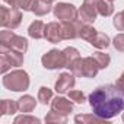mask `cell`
Returning a JSON list of instances; mask_svg holds the SVG:
<instances>
[{
  "label": "cell",
  "mask_w": 124,
  "mask_h": 124,
  "mask_svg": "<svg viewBox=\"0 0 124 124\" xmlns=\"http://www.w3.org/2000/svg\"><path fill=\"white\" fill-rule=\"evenodd\" d=\"M88 101L93 114L101 118L111 120L124 111V89L117 83L101 85L91 92Z\"/></svg>",
  "instance_id": "1"
},
{
  "label": "cell",
  "mask_w": 124,
  "mask_h": 124,
  "mask_svg": "<svg viewBox=\"0 0 124 124\" xmlns=\"http://www.w3.org/2000/svg\"><path fill=\"white\" fill-rule=\"evenodd\" d=\"M2 83H3V86L8 91H12V92H25V91L29 89L31 79H29L28 72H25L22 69H16V70H12L10 73L3 75Z\"/></svg>",
  "instance_id": "2"
},
{
  "label": "cell",
  "mask_w": 124,
  "mask_h": 124,
  "mask_svg": "<svg viewBox=\"0 0 124 124\" xmlns=\"http://www.w3.org/2000/svg\"><path fill=\"white\" fill-rule=\"evenodd\" d=\"M69 70L76 76V78H86V79H93L98 72L101 70L95 58L91 57H79L78 60L73 61V64L69 67Z\"/></svg>",
  "instance_id": "3"
},
{
  "label": "cell",
  "mask_w": 124,
  "mask_h": 124,
  "mask_svg": "<svg viewBox=\"0 0 124 124\" xmlns=\"http://www.w3.org/2000/svg\"><path fill=\"white\" fill-rule=\"evenodd\" d=\"M0 47H6V48H12V50H18L21 53H26L28 51V39L16 35L12 31H2L0 32Z\"/></svg>",
  "instance_id": "4"
},
{
  "label": "cell",
  "mask_w": 124,
  "mask_h": 124,
  "mask_svg": "<svg viewBox=\"0 0 124 124\" xmlns=\"http://www.w3.org/2000/svg\"><path fill=\"white\" fill-rule=\"evenodd\" d=\"M22 22V12L16 8L0 6V25L5 29H16Z\"/></svg>",
  "instance_id": "5"
},
{
  "label": "cell",
  "mask_w": 124,
  "mask_h": 124,
  "mask_svg": "<svg viewBox=\"0 0 124 124\" xmlns=\"http://www.w3.org/2000/svg\"><path fill=\"white\" fill-rule=\"evenodd\" d=\"M41 64L47 70H58V69L66 67V60H64L63 51H60L57 48H53V50L47 51L41 57Z\"/></svg>",
  "instance_id": "6"
},
{
  "label": "cell",
  "mask_w": 124,
  "mask_h": 124,
  "mask_svg": "<svg viewBox=\"0 0 124 124\" xmlns=\"http://www.w3.org/2000/svg\"><path fill=\"white\" fill-rule=\"evenodd\" d=\"M98 3H99V0H83L82 6L78 9V19L83 23L92 25L99 15Z\"/></svg>",
  "instance_id": "7"
},
{
  "label": "cell",
  "mask_w": 124,
  "mask_h": 124,
  "mask_svg": "<svg viewBox=\"0 0 124 124\" xmlns=\"http://www.w3.org/2000/svg\"><path fill=\"white\" fill-rule=\"evenodd\" d=\"M54 16L60 21V22H70V21H76L78 19V9L76 6L70 5V3H57L53 8Z\"/></svg>",
  "instance_id": "8"
},
{
  "label": "cell",
  "mask_w": 124,
  "mask_h": 124,
  "mask_svg": "<svg viewBox=\"0 0 124 124\" xmlns=\"http://www.w3.org/2000/svg\"><path fill=\"white\" fill-rule=\"evenodd\" d=\"M76 76L72 73V72H63L60 73L58 79L55 80V85H54V89L57 93H67L69 91H72L76 85Z\"/></svg>",
  "instance_id": "9"
},
{
  "label": "cell",
  "mask_w": 124,
  "mask_h": 124,
  "mask_svg": "<svg viewBox=\"0 0 124 124\" xmlns=\"http://www.w3.org/2000/svg\"><path fill=\"white\" fill-rule=\"evenodd\" d=\"M83 26V22L79 19L70 21V22H61V32H63V39H76L80 38V29Z\"/></svg>",
  "instance_id": "10"
},
{
  "label": "cell",
  "mask_w": 124,
  "mask_h": 124,
  "mask_svg": "<svg viewBox=\"0 0 124 124\" xmlns=\"http://www.w3.org/2000/svg\"><path fill=\"white\" fill-rule=\"evenodd\" d=\"M0 55L5 57L12 67H21L25 61L23 53L18 50H12V48H6V47H0Z\"/></svg>",
  "instance_id": "11"
},
{
  "label": "cell",
  "mask_w": 124,
  "mask_h": 124,
  "mask_svg": "<svg viewBox=\"0 0 124 124\" xmlns=\"http://www.w3.org/2000/svg\"><path fill=\"white\" fill-rule=\"evenodd\" d=\"M48 42L58 44L63 41V32H61V22H50L45 26V37Z\"/></svg>",
  "instance_id": "12"
},
{
  "label": "cell",
  "mask_w": 124,
  "mask_h": 124,
  "mask_svg": "<svg viewBox=\"0 0 124 124\" xmlns=\"http://www.w3.org/2000/svg\"><path fill=\"white\" fill-rule=\"evenodd\" d=\"M51 109L63 114V115H69L73 111V101L64 96H55L51 101Z\"/></svg>",
  "instance_id": "13"
},
{
  "label": "cell",
  "mask_w": 124,
  "mask_h": 124,
  "mask_svg": "<svg viewBox=\"0 0 124 124\" xmlns=\"http://www.w3.org/2000/svg\"><path fill=\"white\" fill-rule=\"evenodd\" d=\"M37 107V101L34 96L31 95H23L18 99V108H19V112H23V114H29L35 109Z\"/></svg>",
  "instance_id": "14"
},
{
  "label": "cell",
  "mask_w": 124,
  "mask_h": 124,
  "mask_svg": "<svg viewBox=\"0 0 124 124\" xmlns=\"http://www.w3.org/2000/svg\"><path fill=\"white\" fill-rule=\"evenodd\" d=\"M75 123L78 124H102V123L109 124V120L101 118L96 114H79L75 117Z\"/></svg>",
  "instance_id": "15"
},
{
  "label": "cell",
  "mask_w": 124,
  "mask_h": 124,
  "mask_svg": "<svg viewBox=\"0 0 124 124\" xmlns=\"http://www.w3.org/2000/svg\"><path fill=\"white\" fill-rule=\"evenodd\" d=\"M45 26L42 21H34L28 28V35L34 39H41L45 37Z\"/></svg>",
  "instance_id": "16"
},
{
  "label": "cell",
  "mask_w": 124,
  "mask_h": 124,
  "mask_svg": "<svg viewBox=\"0 0 124 124\" xmlns=\"http://www.w3.org/2000/svg\"><path fill=\"white\" fill-rule=\"evenodd\" d=\"M91 45L95 47V48H98V50H107V48L111 45V39H109V37H108L107 34L98 31V34H96L95 38L92 39Z\"/></svg>",
  "instance_id": "17"
},
{
  "label": "cell",
  "mask_w": 124,
  "mask_h": 124,
  "mask_svg": "<svg viewBox=\"0 0 124 124\" xmlns=\"http://www.w3.org/2000/svg\"><path fill=\"white\" fill-rule=\"evenodd\" d=\"M53 8L54 6H51L50 2H45V0H38L37 5H35V8H34V10H32V13L35 16H45V15H48L53 10Z\"/></svg>",
  "instance_id": "18"
},
{
  "label": "cell",
  "mask_w": 124,
  "mask_h": 124,
  "mask_svg": "<svg viewBox=\"0 0 124 124\" xmlns=\"http://www.w3.org/2000/svg\"><path fill=\"white\" fill-rule=\"evenodd\" d=\"M98 13L104 18H108L114 13V2L112 0H99L98 3Z\"/></svg>",
  "instance_id": "19"
},
{
  "label": "cell",
  "mask_w": 124,
  "mask_h": 124,
  "mask_svg": "<svg viewBox=\"0 0 124 124\" xmlns=\"http://www.w3.org/2000/svg\"><path fill=\"white\" fill-rule=\"evenodd\" d=\"M63 54H64L66 67H67V69L73 64V61H75V60H78V58L80 57L79 50H78V48H75V47H66V48L63 50Z\"/></svg>",
  "instance_id": "20"
},
{
  "label": "cell",
  "mask_w": 124,
  "mask_h": 124,
  "mask_svg": "<svg viewBox=\"0 0 124 124\" xmlns=\"http://www.w3.org/2000/svg\"><path fill=\"white\" fill-rule=\"evenodd\" d=\"M18 111H19L18 101H13V99H3L2 101V115H13Z\"/></svg>",
  "instance_id": "21"
},
{
  "label": "cell",
  "mask_w": 124,
  "mask_h": 124,
  "mask_svg": "<svg viewBox=\"0 0 124 124\" xmlns=\"http://www.w3.org/2000/svg\"><path fill=\"white\" fill-rule=\"evenodd\" d=\"M92 57L95 58V61L98 63V66H99L101 70H105V69L109 66V63H111V57H109V54L102 53V51H95V53L92 54Z\"/></svg>",
  "instance_id": "22"
},
{
  "label": "cell",
  "mask_w": 124,
  "mask_h": 124,
  "mask_svg": "<svg viewBox=\"0 0 124 124\" xmlns=\"http://www.w3.org/2000/svg\"><path fill=\"white\" fill-rule=\"evenodd\" d=\"M96 34H98V31H96L92 25H89V23H83V26H82V29H80V38H82L83 41H86V42L91 44Z\"/></svg>",
  "instance_id": "23"
},
{
  "label": "cell",
  "mask_w": 124,
  "mask_h": 124,
  "mask_svg": "<svg viewBox=\"0 0 124 124\" xmlns=\"http://www.w3.org/2000/svg\"><path fill=\"white\" fill-rule=\"evenodd\" d=\"M45 123H57V124H66L67 123V115H63V114H60L54 109H51L50 112H47L45 115Z\"/></svg>",
  "instance_id": "24"
},
{
  "label": "cell",
  "mask_w": 124,
  "mask_h": 124,
  "mask_svg": "<svg viewBox=\"0 0 124 124\" xmlns=\"http://www.w3.org/2000/svg\"><path fill=\"white\" fill-rule=\"evenodd\" d=\"M37 98H38L39 104H42V105L51 104V101H53V91L50 88H47V86H41L38 89V96Z\"/></svg>",
  "instance_id": "25"
},
{
  "label": "cell",
  "mask_w": 124,
  "mask_h": 124,
  "mask_svg": "<svg viewBox=\"0 0 124 124\" xmlns=\"http://www.w3.org/2000/svg\"><path fill=\"white\" fill-rule=\"evenodd\" d=\"M13 123L15 124H39L41 123V120L39 118H37V117H32V115H19V117H16L15 120H13Z\"/></svg>",
  "instance_id": "26"
},
{
  "label": "cell",
  "mask_w": 124,
  "mask_h": 124,
  "mask_svg": "<svg viewBox=\"0 0 124 124\" xmlns=\"http://www.w3.org/2000/svg\"><path fill=\"white\" fill-rule=\"evenodd\" d=\"M38 0H18V9L23 12H32Z\"/></svg>",
  "instance_id": "27"
},
{
  "label": "cell",
  "mask_w": 124,
  "mask_h": 124,
  "mask_svg": "<svg viewBox=\"0 0 124 124\" xmlns=\"http://www.w3.org/2000/svg\"><path fill=\"white\" fill-rule=\"evenodd\" d=\"M67 93H69V98H70L73 102H76V104H83V102L86 101V95H85L82 91L72 89V91H69Z\"/></svg>",
  "instance_id": "28"
},
{
  "label": "cell",
  "mask_w": 124,
  "mask_h": 124,
  "mask_svg": "<svg viewBox=\"0 0 124 124\" xmlns=\"http://www.w3.org/2000/svg\"><path fill=\"white\" fill-rule=\"evenodd\" d=\"M112 45H114V48H115L117 51L124 53V32L117 34V35L114 37V39H112Z\"/></svg>",
  "instance_id": "29"
},
{
  "label": "cell",
  "mask_w": 124,
  "mask_h": 124,
  "mask_svg": "<svg viewBox=\"0 0 124 124\" xmlns=\"http://www.w3.org/2000/svg\"><path fill=\"white\" fill-rule=\"evenodd\" d=\"M112 25H114V28H115L117 31H124V15H123V12H118V13L114 16Z\"/></svg>",
  "instance_id": "30"
},
{
  "label": "cell",
  "mask_w": 124,
  "mask_h": 124,
  "mask_svg": "<svg viewBox=\"0 0 124 124\" xmlns=\"http://www.w3.org/2000/svg\"><path fill=\"white\" fill-rule=\"evenodd\" d=\"M10 69H12V66L9 64V61H8L5 57L0 55V72H2L3 75H6L8 70H10Z\"/></svg>",
  "instance_id": "31"
},
{
  "label": "cell",
  "mask_w": 124,
  "mask_h": 124,
  "mask_svg": "<svg viewBox=\"0 0 124 124\" xmlns=\"http://www.w3.org/2000/svg\"><path fill=\"white\" fill-rule=\"evenodd\" d=\"M117 85H118L121 89H124V72H123V73L120 75V78L117 79Z\"/></svg>",
  "instance_id": "32"
},
{
  "label": "cell",
  "mask_w": 124,
  "mask_h": 124,
  "mask_svg": "<svg viewBox=\"0 0 124 124\" xmlns=\"http://www.w3.org/2000/svg\"><path fill=\"white\" fill-rule=\"evenodd\" d=\"M5 3H8L10 8H16L18 9V0H3Z\"/></svg>",
  "instance_id": "33"
},
{
  "label": "cell",
  "mask_w": 124,
  "mask_h": 124,
  "mask_svg": "<svg viewBox=\"0 0 124 124\" xmlns=\"http://www.w3.org/2000/svg\"><path fill=\"white\" fill-rule=\"evenodd\" d=\"M45 2H50V3H53V2H55V0H45Z\"/></svg>",
  "instance_id": "34"
},
{
  "label": "cell",
  "mask_w": 124,
  "mask_h": 124,
  "mask_svg": "<svg viewBox=\"0 0 124 124\" xmlns=\"http://www.w3.org/2000/svg\"><path fill=\"white\" fill-rule=\"evenodd\" d=\"M123 121H124V112H123Z\"/></svg>",
  "instance_id": "35"
},
{
  "label": "cell",
  "mask_w": 124,
  "mask_h": 124,
  "mask_svg": "<svg viewBox=\"0 0 124 124\" xmlns=\"http://www.w3.org/2000/svg\"><path fill=\"white\" fill-rule=\"evenodd\" d=\"M123 15H124V10H123Z\"/></svg>",
  "instance_id": "36"
},
{
  "label": "cell",
  "mask_w": 124,
  "mask_h": 124,
  "mask_svg": "<svg viewBox=\"0 0 124 124\" xmlns=\"http://www.w3.org/2000/svg\"><path fill=\"white\" fill-rule=\"evenodd\" d=\"M112 2H114V0H112Z\"/></svg>",
  "instance_id": "37"
}]
</instances>
